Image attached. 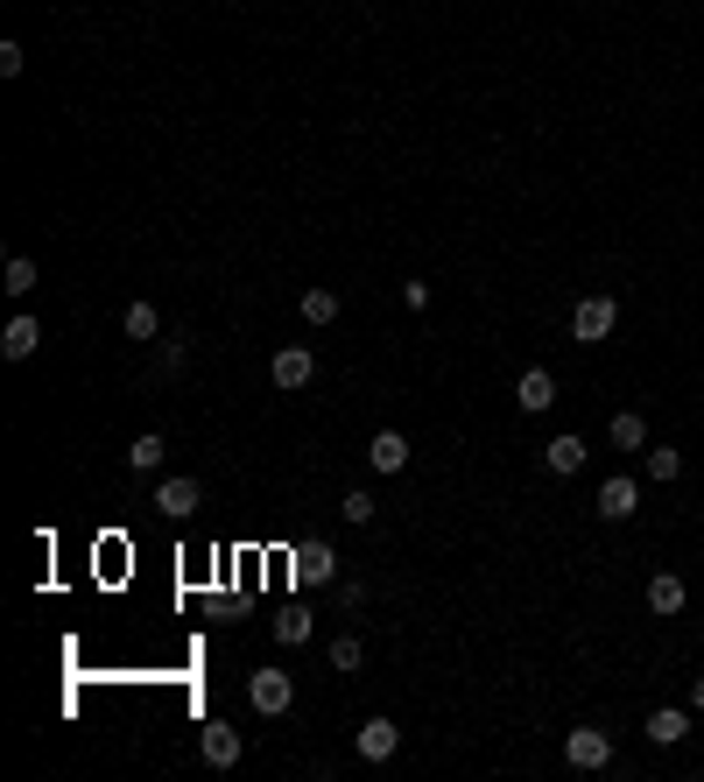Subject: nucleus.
<instances>
[{
  "label": "nucleus",
  "mask_w": 704,
  "mask_h": 782,
  "mask_svg": "<svg viewBox=\"0 0 704 782\" xmlns=\"http://www.w3.org/2000/svg\"><path fill=\"white\" fill-rule=\"evenodd\" d=\"M613 331H620V304H613V296H578L571 339H578V345H606Z\"/></svg>",
  "instance_id": "obj_1"
},
{
  "label": "nucleus",
  "mask_w": 704,
  "mask_h": 782,
  "mask_svg": "<svg viewBox=\"0 0 704 782\" xmlns=\"http://www.w3.org/2000/svg\"><path fill=\"white\" fill-rule=\"evenodd\" d=\"M564 761H571V769H613V734H599V726H571V734H564Z\"/></svg>",
  "instance_id": "obj_2"
},
{
  "label": "nucleus",
  "mask_w": 704,
  "mask_h": 782,
  "mask_svg": "<svg viewBox=\"0 0 704 782\" xmlns=\"http://www.w3.org/2000/svg\"><path fill=\"white\" fill-rule=\"evenodd\" d=\"M247 705L268 712V719H275V712H289V705H296V677H289V670H254V677H247Z\"/></svg>",
  "instance_id": "obj_3"
},
{
  "label": "nucleus",
  "mask_w": 704,
  "mask_h": 782,
  "mask_svg": "<svg viewBox=\"0 0 704 782\" xmlns=\"http://www.w3.org/2000/svg\"><path fill=\"white\" fill-rule=\"evenodd\" d=\"M310 374H317V360H310V345H282L275 360H268V381H275V388H310Z\"/></svg>",
  "instance_id": "obj_4"
},
{
  "label": "nucleus",
  "mask_w": 704,
  "mask_h": 782,
  "mask_svg": "<svg viewBox=\"0 0 704 782\" xmlns=\"http://www.w3.org/2000/svg\"><path fill=\"white\" fill-rule=\"evenodd\" d=\"M352 747H360V761H395L401 726H395V719H366L360 734H352Z\"/></svg>",
  "instance_id": "obj_5"
},
{
  "label": "nucleus",
  "mask_w": 704,
  "mask_h": 782,
  "mask_svg": "<svg viewBox=\"0 0 704 782\" xmlns=\"http://www.w3.org/2000/svg\"><path fill=\"white\" fill-rule=\"evenodd\" d=\"M549 403H557V374H549V367H529L522 381H514V409H529V416H543Z\"/></svg>",
  "instance_id": "obj_6"
},
{
  "label": "nucleus",
  "mask_w": 704,
  "mask_h": 782,
  "mask_svg": "<svg viewBox=\"0 0 704 782\" xmlns=\"http://www.w3.org/2000/svg\"><path fill=\"white\" fill-rule=\"evenodd\" d=\"M584 458H592V444H584L578 430H564V438H549V452H543V465H549V473H557V479H571Z\"/></svg>",
  "instance_id": "obj_7"
},
{
  "label": "nucleus",
  "mask_w": 704,
  "mask_h": 782,
  "mask_svg": "<svg viewBox=\"0 0 704 782\" xmlns=\"http://www.w3.org/2000/svg\"><path fill=\"white\" fill-rule=\"evenodd\" d=\"M36 345H43V325L29 318V310H14V318H8V331H0V353H8V360H29Z\"/></svg>",
  "instance_id": "obj_8"
},
{
  "label": "nucleus",
  "mask_w": 704,
  "mask_h": 782,
  "mask_svg": "<svg viewBox=\"0 0 704 782\" xmlns=\"http://www.w3.org/2000/svg\"><path fill=\"white\" fill-rule=\"evenodd\" d=\"M296 578H304V586H331V578H339L331 543H304V551H296Z\"/></svg>",
  "instance_id": "obj_9"
},
{
  "label": "nucleus",
  "mask_w": 704,
  "mask_h": 782,
  "mask_svg": "<svg viewBox=\"0 0 704 782\" xmlns=\"http://www.w3.org/2000/svg\"><path fill=\"white\" fill-rule=\"evenodd\" d=\"M197 501H205V487H197V479H162V487H156V508L177 514V522H183V514H197Z\"/></svg>",
  "instance_id": "obj_10"
},
{
  "label": "nucleus",
  "mask_w": 704,
  "mask_h": 782,
  "mask_svg": "<svg viewBox=\"0 0 704 782\" xmlns=\"http://www.w3.org/2000/svg\"><path fill=\"white\" fill-rule=\"evenodd\" d=\"M683 599H691V586H683L677 571H656V578H648V613H662V621H669V613H683Z\"/></svg>",
  "instance_id": "obj_11"
},
{
  "label": "nucleus",
  "mask_w": 704,
  "mask_h": 782,
  "mask_svg": "<svg viewBox=\"0 0 704 782\" xmlns=\"http://www.w3.org/2000/svg\"><path fill=\"white\" fill-rule=\"evenodd\" d=\"M366 458H374V473H401V465H409V438H401V430H374Z\"/></svg>",
  "instance_id": "obj_12"
},
{
  "label": "nucleus",
  "mask_w": 704,
  "mask_h": 782,
  "mask_svg": "<svg viewBox=\"0 0 704 782\" xmlns=\"http://www.w3.org/2000/svg\"><path fill=\"white\" fill-rule=\"evenodd\" d=\"M634 508H641V487H634V479H606V487H599V514H606V522H627Z\"/></svg>",
  "instance_id": "obj_13"
},
{
  "label": "nucleus",
  "mask_w": 704,
  "mask_h": 782,
  "mask_svg": "<svg viewBox=\"0 0 704 782\" xmlns=\"http://www.w3.org/2000/svg\"><path fill=\"white\" fill-rule=\"evenodd\" d=\"M197 747H205V761H212V769H232V761H240V734H232L226 719H212V726H205V740H197Z\"/></svg>",
  "instance_id": "obj_14"
},
{
  "label": "nucleus",
  "mask_w": 704,
  "mask_h": 782,
  "mask_svg": "<svg viewBox=\"0 0 704 782\" xmlns=\"http://www.w3.org/2000/svg\"><path fill=\"white\" fill-rule=\"evenodd\" d=\"M606 438H613V452H648V416L641 409H620Z\"/></svg>",
  "instance_id": "obj_15"
},
{
  "label": "nucleus",
  "mask_w": 704,
  "mask_h": 782,
  "mask_svg": "<svg viewBox=\"0 0 704 782\" xmlns=\"http://www.w3.org/2000/svg\"><path fill=\"white\" fill-rule=\"evenodd\" d=\"M683 734H691V719H683V712H677V705H662V712H648V740H656V747H677Z\"/></svg>",
  "instance_id": "obj_16"
},
{
  "label": "nucleus",
  "mask_w": 704,
  "mask_h": 782,
  "mask_svg": "<svg viewBox=\"0 0 704 782\" xmlns=\"http://www.w3.org/2000/svg\"><path fill=\"white\" fill-rule=\"evenodd\" d=\"M641 473L656 479V487H669V479L683 473V452H669V444H648V452H641Z\"/></svg>",
  "instance_id": "obj_17"
},
{
  "label": "nucleus",
  "mask_w": 704,
  "mask_h": 782,
  "mask_svg": "<svg viewBox=\"0 0 704 782\" xmlns=\"http://www.w3.org/2000/svg\"><path fill=\"white\" fill-rule=\"evenodd\" d=\"M275 642H282V648H304V642H310V613H304V607H282V613H275Z\"/></svg>",
  "instance_id": "obj_18"
},
{
  "label": "nucleus",
  "mask_w": 704,
  "mask_h": 782,
  "mask_svg": "<svg viewBox=\"0 0 704 782\" xmlns=\"http://www.w3.org/2000/svg\"><path fill=\"white\" fill-rule=\"evenodd\" d=\"M156 465H162V438H156V430H141V438L127 444V473H156Z\"/></svg>",
  "instance_id": "obj_19"
},
{
  "label": "nucleus",
  "mask_w": 704,
  "mask_h": 782,
  "mask_svg": "<svg viewBox=\"0 0 704 782\" xmlns=\"http://www.w3.org/2000/svg\"><path fill=\"white\" fill-rule=\"evenodd\" d=\"M121 331H127V339H156V331H162V318H156V304H127V318H121Z\"/></svg>",
  "instance_id": "obj_20"
},
{
  "label": "nucleus",
  "mask_w": 704,
  "mask_h": 782,
  "mask_svg": "<svg viewBox=\"0 0 704 782\" xmlns=\"http://www.w3.org/2000/svg\"><path fill=\"white\" fill-rule=\"evenodd\" d=\"M339 514H345L352 529H366V522H374V514H381V501H374V494H366V487H352L345 501H339Z\"/></svg>",
  "instance_id": "obj_21"
},
{
  "label": "nucleus",
  "mask_w": 704,
  "mask_h": 782,
  "mask_svg": "<svg viewBox=\"0 0 704 782\" xmlns=\"http://www.w3.org/2000/svg\"><path fill=\"white\" fill-rule=\"evenodd\" d=\"M360 662H366V642H360V635H339V642H331V670H339V677H352Z\"/></svg>",
  "instance_id": "obj_22"
},
{
  "label": "nucleus",
  "mask_w": 704,
  "mask_h": 782,
  "mask_svg": "<svg viewBox=\"0 0 704 782\" xmlns=\"http://www.w3.org/2000/svg\"><path fill=\"white\" fill-rule=\"evenodd\" d=\"M8 296H36V261L8 254Z\"/></svg>",
  "instance_id": "obj_23"
},
{
  "label": "nucleus",
  "mask_w": 704,
  "mask_h": 782,
  "mask_svg": "<svg viewBox=\"0 0 704 782\" xmlns=\"http://www.w3.org/2000/svg\"><path fill=\"white\" fill-rule=\"evenodd\" d=\"M304 318L331 325V318H339V290H304Z\"/></svg>",
  "instance_id": "obj_24"
},
{
  "label": "nucleus",
  "mask_w": 704,
  "mask_h": 782,
  "mask_svg": "<svg viewBox=\"0 0 704 782\" xmlns=\"http://www.w3.org/2000/svg\"><path fill=\"white\" fill-rule=\"evenodd\" d=\"M22 64H29L22 43H0V78H22Z\"/></svg>",
  "instance_id": "obj_25"
},
{
  "label": "nucleus",
  "mask_w": 704,
  "mask_h": 782,
  "mask_svg": "<svg viewBox=\"0 0 704 782\" xmlns=\"http://www.w3.org/2000/svg\"><path fill=\"white\" fill-rule=\"evenodd\" d=\"M401 304H409V310H430V282L409 275V282H401Z\"/></svg>",
  "instance_id": "obj_26"
},
{
  "label": "nucleus",
  "mask_w": 704,
  "mask_h": 782,
  "mask_svg": "<svg viewBox=\"0 0 704 782\" xmlns=\"http://www.w3.org/2000/svg\"><path fill=\"white\" fill-rule=\"evenodd\" d=\"M339 607H345V613H360V607H366V586H360V578H352V586H339Z\"/></svg>",
  "instance_id": "obj_27"
},
{
  "label": "nucleus",
  "mask_w": 704,
  "mask_h": 782,
  "mask_svg": "<svg viewBox=\"0 0 704 782\" xmlns=\"http://www.w3.org/2000/svg\"><path fill=\"white\" fill-rule=\"evenodd\" d=\"M691 705H697V712H704V677H697V684H691Z\"/></svg>",
  "instance_id": "obj_28"
}]
</instances>
